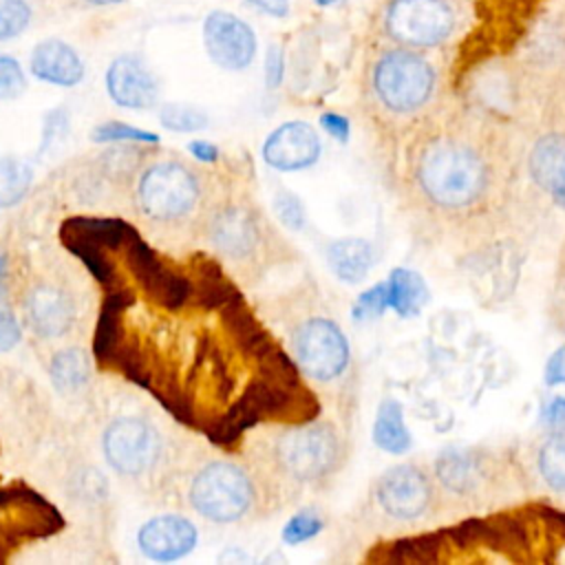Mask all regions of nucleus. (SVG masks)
<instances>
[{
	"instance_id": "nucleus-13",
	"label": "nucleus",
	"mask_w": 565,
	"mask_h": 565,
	"mask_svg": "<svg viewBox=\"0 0 565 565\" xmlns=\"http://www.w3.org/2000/svg\"><path fill=\"white\" fill-rule=\"evenodd\" d=\"M108 97L130 110H146L159 102V79L148 62L137 53L117 55L104 75Z\"/></svg>"
},
{
	"instance_id": "nucleus-10",
	"label": "nucleus",
	"mask_w": 565,
	"mask_h": 565,
	"mask_svg": "<svg viewBox=\"0 0 565 565\" xmlns=\"http://www.w3.org/2000/svg\"><path fill=\"white\" fill-rule=\"evenodd\" d=\"M455 11L448 0H391L384 33L406 49H430L450 38Z\"/></svg>"
},
{
	"instance_id": "nucleus-7",
	"label": "nucleus",
	"mask_w": 565,
	"mask_h": 565,
	"mask_svg": "<svg viewBox=\"0 0 565 565\" xmlns=\"http://www.w3.org/2000/svg\"><path fill=\"white\" fill-rule=\"evenodd\" d=\"M205 234L223 258L254 276H263L276 265H289L298 256L294 245L249 199L218 203L207 216Z\"/></svg>"
},
{
	"instance_id": "nucleus-15",
	"label": "nucleus",
	"mask_w": 565,
	"mask_h": 565,
	"mask_svg": "<svg viewBox=\"0 0 565 565\" xmlns=\"http://www.w3.org/2000/svg\"><path fill=\"white\" fill-rule=\"evenodd\" d=\"M525 168L541 192L565 205V128L543 130L527 150Z\"/></svg>"
},
{
	"instance_id": "nucleus-27",
	"label": "nucleus",
	"mask_w": 565,
	"mask_h": 565,
	"mask_svg": "<svg viewBox=\"0 0 565 565\" xmlns=\"http://www.w3.org/2000/svg\"><path fill=\"white\" fill-rule=\"evenodd\" d=\"M33 20V4L29 0H0V42L20 38Z\"/></svg>"
},
{
	"instance_id": "nucleus-36",
	"label": "nucleus",
	"mask_w": 565,
	"mask_h": 565,
	"mask_svg": "<svg viewBox=\"0 0 565 565\" xmlns=\"http://www.w3.org/2000/svg\"><path fill=\"white\" fill-rule=\"evenodd\" d=\"M322 124H324V128H327L329 132H333L338 139H342V141L347 139V121H344L342 117L329 113V115L322 117Z\"/></svg>"
},
{
	"instance_id": "nucleus-8",
	"label": "nucleus",
	"mask_w": 565,
	"mask_h": 565,
	"mask_svg": "<svg viewBox=\"0 0 565 565\" xmlns=\"http://www.w3.org/2000/svg\"><path fill=\"white\" fill-rule=\"evenodd\" d=\"M375 519L391 525H422L448 512L430 461H399L380 472L369 490Z\"/></svg>"
},
{
	"instance_id": "nucleus-33",
	"label": "nucleus",
	"mask_w": 565,
	"mask_h": 565,
	"mask_svg": "<svg viewBox=\"0 0 565 565\" xmlns=\"http://www.w3.org/2000/svg\"><path fill=\"white\" fill-rule=\"evenodd\" d=\"M545 377L550 384H565V347H561L550 364H547V371H545Z\"/></svg>"
},
{
	"instance_id": "nucleus-17",
	"label": "nucleus",
	"mask_w": 565,
	"mask_h": 565,
	"mask_svg": "<svg viewBox=\"0 0 565 565\" xmlns=\"http://www.w3.org/2000/svg\"><path fill=\"white\" fill-rule=\"evenodd\" d=\"M29 71L44 84L71 88L84 79L86 66L75 46L60 38H46L33 46L29 55Z\"/></svg>"
},
{
	"instance_id": "nucleus-3",
	"label": "nucleus",
	"mask_w": 565,
	"mask_h": 565,
	"mask_svg": "<svg viewBox=\"0 0 565 565\" xmlns=\"http://www.w3.org/2000/svg\"><path fill=\"white\" fill-rule=\"evenodd\" d=\"M287 353L298 373L329 399L335 402L342 419L353 413L355 360L338 320L311 285L287 291L276 309Z\"/></svg>"
},
{
	"instance_id": "nucleus-24",
	"label": "nucleus",
	"mask_w": 565,
	"mask_h": 565,
	"mask_svg": "<svg viewBox=\"0 0 565 565\" xmlns=\"http://www.w3.org/2000/svg\"><path fill=\"white\" fill-rule=\"evenodd\" d=\"M55 505L49 503L42 494L35 490L13 483L9 488L0 490V516L2 519H31V516H44Z\"/></svg>"
},
{
	"instance_id": "nucleus-34",
	"label": "nucleus",
	"mask_w": 565,
	"mask_h": 565,
	"mask_svg": "<svg viewBox=\"0 0 565 565\" xmlns=\"http://www.w3.org/2000/svg\"><path fill=\"white\" fill-rule=\"evenodd\" d=\"M188 150H190V154H192L194 159H199V161H203V163H210V161H214V159L218 157V148H216L214 143L201 141V139L190 141Z\"/></svg>"
},
{
	"instance_id": "nucleus-20",
	"label": "nucleus",
	"mask_w": 565,
	"mask_h": 565,
	"mask_svg": "<svg viewBox=\"0 0 565 565\" xmlns=\"http://www.w3.org/2000/svg\"><path fill=\"white\" fill-rule=\"evenodd\" d=\"M327 260L333 274L344 282H360L373 267L375 252L364 238H342L329 245Z\"/></svg>"
},
{
	"instance_id": "nucleus-25",
	"label": "nucleus",
	"mask_w": 565,
	"mask_h": 565,
	"mask_svg": "<svg viewBox=\"0 0 565 565\" xmlns=\"http://www.w3.org/2000/svg\"><path fill=\"white\" fill-rule=\"evenodd\" d=\"M33 170L18 157L0 159V210L15 205L31 188Z\"/></svg>"
},
{
	"instance_id": "nucleus-6",
	"label": "nucleus",
	"mask_w": 565,
	"mask_h": 565,
	"mask_svg": "<svg viewBox=\"0 0 565 565\" xmlns=\"http://www.w3.org/2000/svg\"><path fill=\"white\" fill-rule=\"evenodd\" d=\"M366 86L377 126L404 137L433 102L437 73L417 49L393 46L371 62Z\"/></svg>"
},
{
	"instance_id": "nucleus-35",
	"label": "nucleus",
	"mask_w": 565,
	"mask_h": 565,
	"mask_svg": "<svg viewBox=\"0 0 565 565\" xmlns=\"http://www.w3.org/2000/svg\"><path fill=\"white\" fill-rule=\"evenodd\" d=\"M252 7H256L258 11L274 15V18H282L289 11V0H247Z\"/></svg>"
},
{
	"instance_id": "nucleus-31",
	"label": "nucleus",
	"mask_w": 565,
	"mask_h": 565,
	"mask_svg": "<svg viewBox=\"0 0 565 565\" xmlns=\"http://www.w3.org/2000/svg\"><path fill=\"white\" fill-rule=\"evenodd\" d=\"M386 305H388V287H386V282H382V285L369 289L364 296H360V302L355 307V316L358 318L380 316Z\"/></svg>"
},
{
	"instance_id": "nucleus-2",
	"label": "nucleus",
	"mask_w": 565,
	"mask_h": 565,
	"mask_svg": "<svg viewBox=\"0 0 565 565\" xmlns=\"http://www.w3.org/2000/svg\"><path fill=\"white\" fill-rule=\"evenodd\" d=\"M349 455L347 430L311 417L267 424L249 446V459L267 479L280 508L327 492L347 468Z\"/></svg>"
},
{
	"instance_id": "nucleus-14",
	"label": "nucleus",
	"mask_w": 565,
	"mask_h": 565,
	"mask_svg": "<svg viewBox=\"0 0 565 565\" xmlns=\"http://www.w3.org/2000/svg\"><path fill=\"white\" fill-rule=\"evenodd\" d=\"M320 137L305 121H287L278 126L263 143V159L285 172L302 170L316 163L320 157Z\"/></svg>"
},
{
	"instance_id": "nucleus-11",
	"label": "nucleus",
	"mask_w": 565,
	"mask_h": 565,
	"mask_svg": "<svg viewBox=\"0 0 565 565\" xmlns=\"http://www.w3.org/2000/svg\"><path fill=\"white\" fill-rule=\"evenodd\" d=\"M106 461L126 477L148 472L161 455L159 433L137 417L115 419L104 433Z\"/></svg>"
},
{
	"instance_id": "nucleus-23",
	"label": "nucleus",
	"mask_w": 565,
	"mask_h": 565,
	"mask_svg": "<svg viewBox=\"0 0 565 565\" xmlns=\"http://www.w3.org/2000/svg\"><path fill=\"white\" fill-rule=\"evenodd\" d=\"M90 375L88 355L82 349L57 351L51 360V380L60 393H77Z\"/></svg>"
},
{
	"instance_id": "nucleus-4",
	"label": "nucleus",
	"mask_w": 565,
	"mask_h": 565,
	"mask_svg": "<svg viewBox=\"0 0 565 565\" xmlns=\"http://www.w3.org/2000/svg\"><path fill=\"white\" fill-rule=\"evenodd\" d=\"M430 466L448 512L492 510L532 488L523 457L503 446H450Z\"/></svg>"
},
{
	"instance_id": "nucleus-26",
	"label": "nucleus",
	"mask_w": 565,
	"mask_h": 565,
	"mask_svg": "<svg viewBox=\"0 0 565 565\" xmlns=\"http://www.w3.org/2000/svg\"><path fill=\"white\" fill-rule=\"evenodd\" d=\"M159 121L174 132H194L207 126V115L192 104H163L159 108Z\"/></svg>"
},
{
	"instance_id": "nucleus-19",
	"label": "nucleus",
	"mask_w": 565,
	"mask_h": 565,
	"mask_svg": "<svg viewBox=\"0 0 565 565\" xmlns=\"http://www.w3.org/2000/svg\"><path fill=\"white\" fill-rule=\"evenodd\" d=\"M24 311L31 329L42 338L64 335L75 316L68 294L53 285H35L24 300Z\"/></svg>"
},
{
	"instance_id": "nucleus-29",
	"label": "nucleus",
	"mask_w": 565,
	"mask_h": 565,
	"mask_svg": "<svg viewBox=\"0 0 565 565\" xmlns=\"http://www.w3.org/2000/svg\"><path fill=\"white\" fill-rule=\"evenodd\" d=\"M93 141L97 143H115V141H135V143H157L159 137L150 130L135 128L124 121H102L90 132Z\"/></svg>"
},
{
	"instance_id": "nucleus-5",
	"label": "nucleus",
	"mask_w": 565,
	"mask_h": 565,
	"mask_svg": "<svg viewBox=\"0 0 565 565\" xmlns=\"http://www.w3.org/2000/svg\"><path fill=\"white\" fill-rule=\"evenodd\" d=\"M188 501L199 516L221 525L258 521L282 510L267 479L249 457L247 461H205L190 479Z\"/></svg>"
},
{
	"instance_id": "nucleus-16",
	"label": "nucleus",
	"mask_w": 565,
	"mask_h": 565,
	"mask_svg": "<svg viewBox=\"0 0 565 565\" xmlns=\"http://www.w3.org/2000/svg\"><path fill=\"white\" fill-rule=\"evenodd\" d=\"M196 527L179 514H161L146 521L137 534L139 550L152 561H177L196 545Z\"/></svg>"
},
{
	"instance_id": "nucleus-30",
	"label": "nucleus",
	"mask_w": 565,
	"mask_h": 565,
	"mask_svg": "<svg viewBox=\"0 0 565 565\" xmlns=\"http://www.w3.org/2000/svg\"><path fill=\"white\" fill-rule=\"evenodd\" d=\"M26 90V75L13 55H0V99H15Z\"/></svg>"
},
{
	"instance_id": "nucleus-1",
	"label": "nucleus",
	"mask_w": 565,
	"mask_h": 565,
	"mask_svg": "<svg viewBox=\"0 0 565 565\" xmlns=\"http://www.w3.org/2000/svg\"><path fill=\"white\" fill-rule=\"evenodd\" d=\"M397 159L402 201L439 236L481 238L512 205L519 159L492 124L472 117L424 121L408 132Z\"/></svg>"
},
{
	"instance_id": "nucleus-39",
	"label": "nucleus",
	"mask_w": 565,
	"mask_h": 565,
	"mask_svg": "<svg viewBox=\"0 0 565 565\" xmlns=\"http://www.w3.org/2000/svg\"><path fill=\"white\" fill-rule=\"evenodd\" d=\"M558 324H561V329L565 331V300H563V305H561V318H558Z\"/></svg>"
},
{
	"instance_id": "nucleus-37",
	"label": "nucleus",
	"mask_w": 565,
	"mask_h": 565,
	"mask_svg": "<svg viewBox=\"0 0 565 565\" xmlns=\"http://www.w3.org/2000/svg\"><path fill=\"white\" fill-rule=\"evenodd\" d=\"M547 422L556 428H565V399H554L547 408Z\"/></svg>"
},
{
	"instance_id": "nucleus-32",
	"label": "nucleus",
	"mask_w": 565,
	"mask_h": 565,
	"mask_svg": "<svg viewBox=\"0 0 565 565\" xmlns=\"http://www.w3.org/2000/svg\"><path fill=\"white\" fill-rule=\"evenodd\" d=\"M20 342V324L13 311L0 305V353L11 351Z\"/></svg>"
},
{
	"instance_id": "nucleus-9",
	"label": "nucleus",
	"mask_w": 565,
	"mask_h": 565,
	"mask_svg": "<svg viewBox=\"0 0 565 565\" xmlns=\"http://www.w3.org/2000/svg\"><path fill=\"white\" fill-rule=\"evenodd\" d=\"M135 196L148 218L174 223L196 212L203 199V183L179 161H157L141 172Z\"/></svg>"
},
{
	"instance_id": "nucleus-40",
	"label": "nucleus",
	"mask_w": 565,
	"mask_h": 565,
	"mask_svg": "<svg viewBox=\"0 0 565 565\" xmlns=\"http://www.w3.org/2000/svg\"><path fill=\"white\" fill-rule=\"evenodd\" d=\"M320 7H329V4H335L338 0H316Z\"/></svg>"
},
{
	"instance_id": "nucleus-38",
	"label": "nucleus",
	"mask_w": 565,
	"mask_h": 565,
	"mask_svg": "<svg viewBox=\"0 0 565 565\" xmlns=\"http://www.w3.org/2000/svg\"><path fill=\"white\" fill-rule=\"evenodd\" d=\"M86 2L88 7H115V4H124L128 0H82Z\"/></svg>"
},
{
	"instance_id": "nucleus-41",
	"label": "nucleus",
	"mask_w": 565,
	"mask_h": 565,
	"mask_svg": "<svg viewBox=\"0 0 565 565\" xmlns=\"http://www.w3.org/2000/svg\"><path fill=\"white\" fill-rule=\"evenodd\" d=\"M0 280H2V258H0Z\"/></svg>"
},
{
	"instance_id": "nucleus-22",
	"label": "nucleus",
	"mask_w": 565,
	"mask_h": 565,
	"mask_svg": "<svg viewBox=\"0 0 565 565\" xmlns=\"http://www.w3.org/2000/svg\"><path fill=\"white\" fill-rule=\"evenodd\" d=\"M386 287H388V305L404 318L417 313L422 305L428 300V291L422 278L415 271L404 267L391 274V280L386 282Z\"/></svg>"
},
{
	"instance_id": "nucleus-12",
	"label": "nucleus",
	"mask_w": 565,
	"mask_h": 565,
	"mask_svg": "<svg viewBox=\"0 0 565 565\" xmlns=\"http://www.w3.org/2000/svg\"><path fill=\"white\" fill-rule=\"evenodd\" d=\"M203 46L216 66L243 71L256 55V35L243 18L216 9L203 20Z\"/></svg>"
},
{
	"instance_id": "nucleus-18",
	"label": "nucleus",
	"mask_w": 565,
	"mask_h": 565,
	"mask_svg": "<svg viewBox=\"0 0 565 565\" xmlns=\"http://www.w3.org/2000/svg\"><path fill=\"white\" fill-rule=\"evenodd\" d=\"M532 483L565 501V428H552L521 455Z\"/></svg>"
},
{
	"instance_id": "nucleus-28",
	"label": "nucleus",
	"mask_w": 565,
	"mask_h": 565,
	"mask_svg": "<svg viewBox=\"0 0 565 565\" xmlns=\"http://www.w3.org/2000/svg\"><path fill=\"white\" fill-rule=\"evenodd\" d=\"M324 523H327V519L320 508H313V505L302 508L287 521V525L282 530V541L287 545H298L307 539H313L318 532H322Z\"/></svg>"
},
{
	"instance_id": "nucleus-21",
	"label": "nucleus",
	"mask_w": 565,
	"mask_h": 565,
	"mask_svg": "<svg viewBox=\"0 0 565 565\" xmlns=\"http://www.w3.org/2000/svg\"><path fill=\"white\" fill-rule=\"evenodd\" d=\"M373 439L386 452H404L411 446V433L404 424L402 406L395 399H384L377 408Z\"/></svg>"
}]
</instances>
